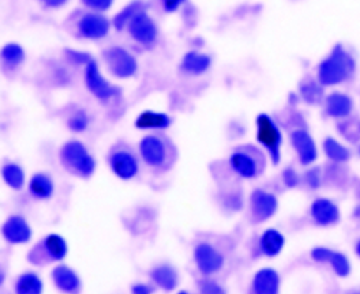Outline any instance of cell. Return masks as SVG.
I'll list each match as a JSON object with an SVG mask.
<instances>
[{"mask_svg":"<svg viewBox=\"0 0 360 294\" xmlns=\"http://www.w3.org/2000/svg\"><path fill=\"white\" fill-rule=\"evenodd\" d=\"M357 64L353 53L342 44H338L317 65V79L324 87H336L352 79Z\"/></svg>","mask_w":360,"mask_h":294,"instance_id":"cell-1","label":"cell"},{"mask_svg":"<svg viewBox=\"0 0 360 294\" xmlns=\"http://www.w3.org/2000/svg\"><path fill=\"white\" fill-rule=\"evenodd\" d=\"M59 162L68 173L81 179L91 178L97 167L96 159L79 140H70L63 144L59 149Z\"/></svg>","mask_w":360,"mask_h":294,"instance_id":"cell-2","label":"cell"},{"mask_svg":"<svg viewBox=\"0 0 360 294\" xmlns=\"http://www.w3.org/2000/svg\"><path fill=\"white\" fill-rule=\"evenodd\" d=\"M265 156L252 144L239 146L229 156L231 170L241 179H255L265 170Z\"/></svg>","mask_w":360,"mask_h":294,"instance_id":"cell-3","label":"cell"},{"mask_svg":"<svg viewBox=\"0 0 360 294\" xmlns=\"http://www.w3.org/2000/svg\"><path fill=\"white\" fill-rule=\"evenodd\" d=\"M139 152L143 162L152 169H169L176 159L173 144L159 134L144 136L139 143Z\"/></svg>","mask_w":360,"mask_h":294,"instance_id":"cell-4","label":"cell"},{"mask_svg":"<svg viewBox=\"0 0 360 294\" xmlns=\"http://www.w3.org/2000/svg\"><path fill=\"white\" fill-rule=\"evenodd\" d=\"M68 254V244L59 234H48L27 253V261L35 267L61 262Z\"/></svg>","mask_w":360,"mask_h":294,"instance_id":"cell-5","label":"cell"},{"mask_svg":"<svg viewBox=\"0 0 360 294\" xmlns=\"http://www.w3.org/2000/svg\"><path fill=\"white\" fill-rule=\"evenodd\" d=\"M257 126V141L268 152L273 165L281 162V146H283V132L274 122L271 115L261 113L255 119Z\"/></svg>","mask_w":360,"mask_h":294,"instance_id":"cell-6","label":"cell"},{"mask_svg":"<svg viewBox=\"0 0 360 294\" xmlns=\"http://www.w3.org/2000/svg\"><path fill=\"white\" fill-rule=\"evenodd\" d=\"M104 63L110 74L120 79H127L137 72V60L133 53L122 46H110L103 52Z\"/></svg>","mask_w":360,"mask_h":294,"instance_id":"cell-7","label":"cell"},{"mask_svg":"<svg viewBox=\"0 0 360 294\" xmlns=\"http://www.w3.org/2000/svg\"><path fill=\"white\" fill-rule=\"evenodd\" d=\"M86 90L91 93L97 100L105 103L112 98L122 96V88L108 82L103 74L100 72L98 64L93 60L85 65V75H84Z\"/></svg>","mask_w":360,"mask_h":294,"instance_id":"cell-8","label":"cell"},{"mask_svg":"<svg viewBox=\"0 0 360 294\" xmlns=\"http://www.w3.org/2000/svg\"><path fill=\"white\" fill-rule=\"evenodd\" d=\"M112 22L101 12H86L77 22V34L82 39L98 41L108 35Z\"/></svg>","mask_w":360,"mask_h":294,"instance_id":"cell-9","label":"cell"},{"mask_svg":"<svg viewBox=\"0 0 360 294\" xmlns=\"http://www.w3.org/2000/svg\"><path fill=\"white\" fill-rule=\"evenodd\" d=\"M193 260L202 276H214L225 266V255L212 244L199 243L193 251Z\"/></svg>","mask_w":360,"mask_h":294,"instance_id":"cell-10","label":"cell"},{"mask_svg":"<svg viewBox=\"0 0 360 294\" xmlns=\"http://www.w3.org/2000/svg\"><path fill=\"white\" fill-rule=\"evenodd\" d=\"M108 165L112 173L122 181H131L139 173V160L127 147H114L108 155Z\"/></svg>","mask_w":360,"mask_h":294,"instance_id":"cell-11","label":"cell"},{"mask_svg":"<svg viewBox=\"0 0 360 294\" xmlns=\"http://www.w3.org/2000/svg\"><path fill=\"white\" fill-rule=\"evenodd\" d=\"M278 210V199L273 192L254 189L250 195V212L254 224L271 219Z\"/></svg>","mask_w":360,"mask_h":294,"instance_id":"cell-12","label":"cell"},{"mask_svg":"<svg viewBox=\"0 0 360 294\" xmlns=\"http://www.w3.org/2000/svg\"><path fill=\"white\" fill-rule=\"evenodd\" d=\"M130 37L143 46H152L156 44L159 37V29L156 22L146 11L140 12L129 23Z\"/></svg>","mask_w":360,"mask_h":294,"instance_id":"cell-13","label":"cell"},{"mask_svg":"<svg viewBox=\"0 0 360 294\" xmlns=\"http://www.w3.org/2000/svg\"><path fill=\"white\" fill-rule=\"evenodd\" d=\"M291 146L297 153L298 162L302 166H311L319 158L317 144L313 136L306 129H294L290 133Z\"/></svg>","mask_w":360,"mask_h":294,"instance_id":"cell-14","label":"cell"},{"mask_svg":"<svg viewBox=\"0 0 360 294\" xmlns=\"http://www.w3.org/2000/svg\"><path fill=\"white\" fill-rule=\"evenodd\" d=\"M311 258L316 262L328 264L339 277H347L352 273V264L346 254L327 247H316L311 250Z\"/></svg>","mask_w":360,"mask_h":294,"instance_id":"cell-15","label":"cell"},{"mask_svg":"<svg viewBox=\"0 0 360 294\" xmlns=\"http://www.w3.org/2000/svg\"><path fill=\"white\" fill-rule=\"evenodd\" d=\"M310 215L319 226H335L339 224L342 214L338 203L327 198H316L310 207Z\"/></svg>","mask_w":360,"mask_h":294,"instance_id":"cell-16","label":"cell"},{"mask_svg":"<svg viewBox=\"0 0 360 294\" xmlns=\"http://www.w3.org/2000/svg\"><path fill=\"white\" fill-rule=\"evenodd\" d=\"M2 237L13 245L26 244L32 238V228L22 215H12L2 225Z\"/></svg>","mask_w":360,"mask_h":294,"instance_id":"cell-17","label":"cell"},{"mask_svg":"<svg viewBox=\"0 0 360 294\" xmlns=\"http://www.w3.org/2000/svg\"><path fill=\"white\" fill-rule=\"evenodd\" d=\"M353 100L350 96L340 93V91H335L332 94L326 96L324 98V113L330 119L335 120H343L346 117L352 115L353 113Z\"/></svg>","mask_w":360,"mask_h":294,"instance_id":"cell-18","label":"cell"},{"mask_svg":"<svg viewBox=\"0 0 360 294\" xmlns=\"http://www.w3.org/2000/svg\"><path fill=\"white\" fill-rule=\"evenodd\" d=\"M51 279L53 286L63 293H78L81 290V279L67 264H58L52 270Z\"/></svg>","mask_w":360,"mask_h":294,"instance_id":"cell-19","label":"cell"},{"mask_svg":"<svg viewBox=\"0 0 360 294\" xmlns=\"http://www.w3.org/2000/svg\"><path fill=\"white\" fill-rule=\"evenodd\" d=\"M280 287L281 277L271 267H264L258 270L252 279V293L255 294H277Z\"/></svg>","mask_w":360,"mask_h":294,"instance_id":"cell-20","label":"cell"},{"mask_svg":"<svg viewBox=\"0 0 360 294\" xmlns=\"http://www.w3.org/2000/svg\"><path fill=\"white\" fill-rule=\"evenodd\" d=\"M212 65V58L207 53L198 52V51H189L184 55L182 63H180V71L192 75L199 77L203 75Z\"/></svg>","mask_w":360,"mask_h":294,"instance_id":"cell-21","label":"cell"},{"mask_svg":"<svg viewBox=\"0 0 360 294\" xmlns=\"http://www.w3.org/2000/svg\"><path fill=\"white\" fill-rule=\"evenodd\" d=\"M284 245H285V237L284 234L280 232L278 229L268 228L261 234L258 247L262 255L268 258H274L283 253Z\"/></svg>","mask_w":360,"mask_h":294,"instance_id":"cell-22","label":"cell"},{"mask_svg":"<svg viewBox=\"0 0 360 294\" xmlns=\"http://www.w3.org/2000/svg\"><path fill=\"white\" fill-rule=\"evenodd\" d=\"M150 280L163 291H173L179 284V273L172 264L163 262L150 271Z\"/></svg>","mask_w":360,"mask_h":294,"instance_id":"cell-23","label":"cell"},{"mask_svg":"<svg viewBox=\"0 0 360 294\" xmlns=\"http://www.w3.org/2000/svg\"><path fill=\"white\" fill-rule=\"evenodd\" d=\"M134 126L140 130H166L172 126V117L166 113L146 110L140 113Z\"/></svg>","mask_w":360,"mask_h":294,"instance_id":"cell-24","label":"cell"},{"mask_svg":"<svg viewBox=\"0 0 360 294\" xmlns=\"http://www.w3.org/2000/svg\"><path fill=\"white\" fill-rule=\"evenodd\" d=\"M27 189H29V193H31L37 200H48L53 196L55 185L48 173L38 172L32 174L31 181H29Z\"/></svg>","mask_w":360,"mask_h":294,"instance_id":"cell-25","label":"cell"},{"mask_svg":"<svg viewBox=\"0 0 360 294\" xmlns=\"http://www.w3.org/2000/svg\"><path fill=\"white\" fill-rule=\"evenodd\" d=\"M323 152L328 160L339 165H345L352 159V152L349 147L335 137H326L323 140Z\"/></svg>","mask_w":360,"mask_h":294,"instance_id":"cell-26","label":"cell"},{"mask_svg":"<svg viewBox=\"0 0 360 294\" xmlns=\"http://www.w3.org/2000/svg\"><path fill=\"white\" fill-rule=\"evenodd\" d=\"M300 97H302L307 104L316 106L320 103H324V85L319 82V79L313 78H306L304 81L300 82L298 87Z\"/></svg>","mask_w":360,"mask_h":294,"instance_id":"cell-27","label":"cell"},{"mask_svg":"<svg viewBox=\"0 0 360 294\" xmlns=\"http://www.w3.org/2000/svg\"><path fill=\"white\" fill-rule=\"evenodd\" d=\"M15 290L18 294H41L44 291V281L37 273L27 271L18 277Z\"/></svg>","mask_w":360,"mask_h":294,"instance_id":"cell-28","label":"cell"},{"mask_svg":"<svg viewBox=\"0 0 360 294\" xmlns=\"http://www.w3.org/2000/svg\"><path fill=\"white\" fill-rule=\"evenodd\" d=\"M146 9H147V5L144 2H141V0H134V2L129 4L124 9H122L114 16L112 26L117 29V31H123L126 26H129V23L133 20L136 15H139Z\"/></svg>","mask_w":360,"mask_h":294,"instance_id":"cell-29","label":"cell"},{"mask_svg":"<svg viewBox=\"0 0 360 294\" xmlns=\"http://www.w3.org/2000/svg\"><path fill=\"white\" fill-rule=\"evenodd\" d=\"M2 179L13 191H20L25 186L26 174L18 163H5L2 167Z\"/></svg>","mask_w":360,"mask_h":294,"instance_id":"cell-30","label":"cell"},{"mask_svg":"<svg viewBox=\"0 0 360 294\" xmlns=\"http://www.w3.org/2000/svg\"><path fill=\"white\" fill-rule=\"evenodd\" d=\"M2 63L8 68H18L20 67L26 60V52L22 45L19 44H8L2 48Z\"/></svg>","mask_w":360,"mask_h":294,"instance_id":"cell-31","label":"cell"},{"mask_svg":"<svg viewBox=\"0 0 360 294\" xmlns=\"http://www.w3.org/2000/svg\"><path fill=\"white\" fill-rule=\"evenodd\" d=\"M339 133L342 137L352 144H359L360 143V119L357 117H346L343 120H339L338 124Z\"/></svg>","mask_w":360,"mask_h":294,"instance_id":"cell-32","label":"cell"},{"mask_svg":"<svg viewBox=\"0 0 360 294\" xmlns=\"http://www.w3.org/2000/svg\"><path fill=\"white\" fill-rule=\"evenodd\" d=\"M67 126L74 133H82L89 126V117L84 110H77L68 119Z\"/></svg>","mask_w":360,"mask_h":294,"instance_id":"cell-33","label":"cell"},{"mask_svg":"<svg viewBox=\"0 0 360 294\" xmlns=\"http://www.w3.org/2000/svg\"><path fill=\"white\" fill-rule=\"evenodd\" d=\"M323 181H324V174H323L321 169L317 166L307 169L303 176V182L310 191H317L321 186Z\"/></svg>","mask_w":360,"mask_h":294,"instance_id":"cell-34","label":"cell"},{"mask_svg":"<svg viewBox=\"0 0 360 294\" xmlns=\"http://www.w3.org/2000/svg\"><path fill=\"white\" fill-rule=\"evenodd\" d=\"M198 288L203 294H224L225 293V288L221 284H218V281L209 279V276H206V279H200L198 281Z\"/></svg>","mask_w":360,"mask_h":294,"instance_id":"cell-35","label":"cell"},{"mask_svg":"<svg viewBox=\"0 0 360 294\" xmlns=\"http://www.w3.org/2000/svg\"><path fill=\"white\" fill-rule=\"evenodd\" d=\"M65 58L67 61L74 65H86L89 61H93V56L77 49H65Z\"/></svg>","mask_w":360,"mask_h":294,"instance_id":"cell-36","label":"cell"},{"mask_svg":"<svg viewBox=\"0 0 360 294\" xmlns=\"http://www.w3.org/2000/svg\"><path fill=\"white\" fill-rule=\"evenodd\" d=\"M281 179H283L284 186L288 188V189H294V188H297L300 184H302V176H300L298 172H297L294 167H291V166H288V167H285V169L283 170Z\"/></svg>","mask_w":360,"mask_h":294,"instance_id":"cell-37","label":"cell"},{"mask_svg":"<svg viewBox=\"0 0 360 294\" xmlns=\"http://www.w3.org/2000/svg\"><path fill=\"white\" fill-rule=\"evenodd\" d=\"M81 4L93 12H107L111 9L114 0H81Z\"/></svg>","mask_w":360,"mask_h":294,"instance_id":"cell-38","label":"cell"},{"mask_svg":"<svg viewBox=\"0 0 360 294\" xmlns=\"http://www.w3.org/2000/svg\"><path fill=\"white\" fill-rule=\"evenodd\" d=\"M186 2L188 0H160V5L166 13H174Z\"/></svg>","mask_w":360,"mask_h":294,"instance_id":"cell-39","label":"cell"},{"mask_svg":"<svg viewBox=\"0 0 360 294\" xmlns=\"http://www.w3.org/2000/svg\"><path fill=\"white\" fill-rule=\"evenodd\" d=\"M39 2L48 9H59L65 6L70 0H39Z\"/></svg>","mask_w":360,"mask_h":294,"instance_id":"cell-40","label":"cell"},{"mask_svg":"<svg viewBox=\"0 0 360 294\" xmlns=\"http://www.w3.org/2000/svg\"><path fill=\"white\" fill-rule=\"evenodd\" d=\"M153 287L150 286V284H144V283H139V284H134L133 287H131V291L134 293V294H150V293H153Z\"/></svg>","mask_w":360,"mask_h":294,"instance_id":"cell-41","label":"cell"},{"mask_svg":"<svg viewBox=\"0 0 360 294\" xmlns=\"http://www.w3.org/2000/svg\"><path fill=\"white\" fill-rule=\"evenodd\" d=\"M353 218H356V219H360V205H357V207L354 208V212H353Z\"/></svg>","mask_w":360,"mask_h":294,"instance_id":"cell-42","label":"cell"},{"mask_svg":"<svg viewBox=\"0 0 360 294\" xmlns=\"http://www.w3.org/2000/svg\"><path fill=\"white\" fill-rule=\"evenodd\" d=\"M354 251H356V255L360 258V238L357 240V243L354 245Z\"/></svg>","mask_w":360,"mask_h":294,"instance_id":"cell-43","label":"cell"},{"mask_svg":"<svg viewBox=\"0 0 360 294\" xmlns=\"http://www.w3.org/2000/svg\"><path fill=\"white\" fill-rule=\"evenodd\" d=\"M356 192H357V196L360 198V184H359V186L356 188Z\"/></svg>","mask_w":360,"mask_h":294,"instance_id":"cell-44","label":"cell"},{"mask_svg":"<svg viewBox=\"0 0 360 294\" xmlns=\"http://www.w3.org/2000/svg\"><path fill=\"white\" fill-rule=\"evenodd\" d=\"M359 155H360V143H359Z\"/></svg>","mask_w":360,"mask_h":294,"instance_id":"cell-45","label":"cell"}]
</instances>
